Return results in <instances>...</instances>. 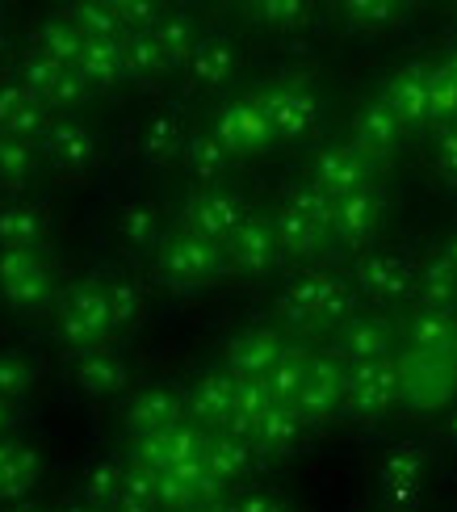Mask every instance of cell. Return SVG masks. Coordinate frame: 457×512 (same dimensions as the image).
I'll use <instances>...</instances> for the list:
<instances>
[{"label":"cell","mask_w":457,"mask_h":512,"mask_svg":"<svg viewBox=\"0 0 457 512\" xmlns=\"http://www.w3.org/2000/svg\"><path fill=\"white\" fill-rule=\"evenodd\" d=\"M428 450L416 441H403V445H390L378 462V487L386 492L390 504L399 508H416L420 504V492H424V479H428Z\"/></svg>","instance_id":"obj_10"},{"label":"cell","mask_w":457,"mask_h":512,"mask_svg":"<svg viewBox=\"0 0 457 512\" xmlns=\"http://www.w3.org/2000/svg\"><path fill=\"white\" fill-rule=\"evenodd\" d=\"M231 265H227V252L223 244H210L202 236H189V231H177L172 240L160 244V256H156V273L160 282L172 286V290H198L214 277H223Z\"/></svg>","instance_id":"obj_4"},{"label":"cell","mask_w":457,"mask_h":512,"mask_svg":"<svg viewBox=\"0 0 457 512\" xmlns=\"http://www.w3.org/2000/svg\"><path fill=\"white\" fill-rule=\"evenodd\" d=\"M210 135L219 139L231 156H252L273 143V126H269L265 110H260V97H244V101H231L227 110H219Z\"/></svg>","instance_id":"obj_14"},{"label":"cell","mask_w":457,"mask_h":512,"mask_svg":"<svg viewBox=\"0 0 457 512\" xmlns=\"http://www.w3.org/2000/svg\"><path fill=\"white\" fill-rule=\"evenodd\" d=\"M0 303L13 315H42L55 303V261L47 248L0 252Z\"/></svg>","instance_id":"obj_2"},{"label":"cell","mask_w":457,"mask_h":512,"mask_svg":"<svg viewBox=\"0 0 457 512\" xmlns=\"http://www.w3.org/2000/svg\"><path fill=\"white\" fill-rule=\"evenodd\" d=\"M189 412V399L168 387V382H156V387H143L126 408V424H130V437H151V433H168L185 424Z\"/></svg>","instance_id":"obj_18"},{"label":"cell","mask_w":457,"mask_h":512,"mask_svg":"<svg viewBox=\"0 0 457 512\" xmlns=\"http://www.w3.org/2000/svg\"><path fill=\"white\" fill-rule=\"evenodd\" d=\"M273 231H277V244L286 256H311L323 244V236H328L319 223H311L307 215H298L290 206H281L273 215Z\"/></svg>","instance_id":"obj_41"},{"label":"cell","mask_w":457,"mask_h":512,"mask_svg":"<svg viewBox=\"0 0 457 512\" xmlns=\"http://www.w3.org/2000/svg\"><path fill=\"white\" fill-rule=\"evenodd\" d=\"M403 370V403L416 412H437L457 399V353L428 357V353H407L399 357Z\"/></svg>","instance_id":"obj_5"},{"label":"cell","mask_w":457,"mask_h":512,"mask_svg":"<svg viewBox=\"0 0 457 512\" xmlns=\"http://www.w3.org/2000/svg\"><path fill=\"white\" fill-rule=\"evenodd\" d=\"M72 21L84 30V38H110V42H122L126 38V21L118 13V0H84V5H72L68 9Z\"/></svg>","instance_id":"obj_44"},{"label":"cell","mask_w":457,"mask_h":512,"mask_svg":"<svg viewBox=\"0 0 457 512\" xmlns=\"http://www.w3.org/2000/svg\"><path fill=\"white\" fill-rule=\"evenodd\" d=\"M97 156H101V143L89 122H76V118L51 122L47 139H42V160L59 168L63 177H84L97 164Z\"/></svg>","instance_id":"obj_15"},{"label":"cell","mask_w":457,"mask_h":512,"mask_svg":"<svg viewBox=\"0 0 457 512\" xmlns=\"http://www.w3.org/2000/svg\"><path fill=\"white\" fill-rule=\"evenodd\" d=\"M185 168H189V177L193 181H202V185H214V181H223L227 177V168H231V152L214 139V135H198V139H189L185 143Z\"/></svg>","instance_id":"obj_40"},{"label":"cell","mask_w":457,"mask_h":512,"mask_svg":"<svg viewBox=\"0 0 457 512\" xmlns=\"http://www.w3.org/2000/svg\"><path fill=\"white\" fill-rule=\"evenodd\" d=\"M286 349L290 345L277 328H248L227 345L223 361H227V374H235V378H265Z\"/></svg>","instance_id":"obj_20"},{"label":"cell","mask_w":457,"mask_h":512,"mask_svg":"<svg viewBox=\"0 0 457 512\" xmlns=\"http://www.w3.org/2000/svg\"><path fill=\"white\" fill-rule=\"evenodd\" d=\"M353 282L365 298H374V303H403V298L416 294L420 269L399 252H369L357 261Z\"/></svg>","instance_id":"obj_9"},{"label":"cell","mask_w":457,"mask_h":512,"mask_svg":"<svg viewBox=\"0 0 457 512\" xmlns=\"http://www.w3.org/2000/svg\"><path fill=\"white\" fill-rule=\"evenodd\" d=\"M51 131V105L42 101L26 80H0V135L42 143Z\"/></svg>","instance_id":"obj_13"},{"label":"cell","mask_w":457,"mask_h":512,"mask_svg":"<svg viewBox=\"0 0 457 512\" xmlns=\"http://www.w3.org/2000/svg\"><path fill=\"white\" fill-rule=\"evenodd\" d=\"M156 47L164 55V72H177V68H189V55L198 47V34H193V21L185 13H164L160 26L151 30Z\"/></svg>","instance_id":"obj_38"},{"label":"cell","mask_w":457,"mask_h":512,"mask_svg":"<svg viewBox=\"0 0 457 512\" xmlns=\"http://www.w3.org/2000/svg\"><path fill=\"white\" fill-rule=\"evenodd\" d=\"M353 307H357L353 286L336 273H323V269L294 277V282L277 294V315L294 328H311V324L344 328L348 319H353Z\"/></svg>","instance_id":"obj_1"},{"label":"cell","mask_w":457,"mask_h":512,"mask_svg":"<svg viewBox=\"0 0 457 512\" xmlns=\"http://www.w3.org/2000/svg\"><path fill=\"white\" fill-rule=\"evenodd\" d=\"M311 357L302 345H290L286 353H281V361L265 374V387L273 395V403H298L302 387H307V374H311Z\"/></svg>","instance_id":"obj_39"},{"label":"cell","mask_w":457,"mask_h":512,"mask_svg":"<svg viewBox=\"0 0 457 512\" xmlns=\"http://www.w3.org/2000/svg\"><path fill=\"white\" fill-rule=\"evenodd\" d=\"M5 55H9V34H5V26H0V63H5Z\"/></svg>","instance_id":"obj_60"},{"label":"cell","mask_w":457,"mask_h":512,"mask_svg":"<svg viewBox=\"0 0 457 512\" xmlns=\"http://www.w3.org/2000/svg\"><path fill=\"white\" fill-rule=\"evenodd\" d=\"M38 147L26 139L0 135V185H26L38 173Z\"/></svg>","instance_id":"obj_47"},{"label":"cell","mask_w":457,"mask_h":512,"mask_svg":"<svg viewBox=\"0 0 457 512\" xmlns=\"http://www.w3.org/2000/svg\"><path fill=\"white\" fill-rule=\"evenodd\" d=\"M260 110L273 126V139H302L315 126L319 105L307 89H269L260 93Z\"/></svg>","instance_id":"obj_24"},{"label":"cell","mask_w":457,"mask_h":512,"mask_svg":"<svg viewBox=\"0 0 457 512\" xmlns=\"http://www.w3.org/2000/svg\"><path fill=\"white\" fill-rule=\"evenodd\" d=\"M51 240V210L38 202L0 206V252L9 248H47Z\"/></svg>","instance_id":"obj_28"},{"label":"cell","mask_w":457,"mask_h":512,"mask_svg":"<svg viewBox=\"0 0 457 512\" xmlns=\"http://www.w3.org/2000/svg\"><path fill=\"white\" fill-rule=\"evenodd\" d=\"M307 437H311V420L302 416L294 403H273L269 416L256 424L248 441L260 454H294L307 445Z\"/></svg>","instance_id":"obj_25"},{"label":"cell","mask_w":457,"mask_h":512,"mask_svg":"<svg viewBox=\"0 0 457 512\" xmlns=\"http://www.w3.org/2000/svg\"><path fill=\"white\" fill-rule=\"evenodd\" d=\"M281 206H290V210H298V215H307L311 223H319L323 231H332V215H336V198L332 194H323L319 185H290V194H286V202Z\"/></svg>","instance_id":"obj_49"},{"label":"cell","mask_w":457,"mask_h":512,"mask_svg":"<svg viewBox=\"0 0 457 512\" xmlns=\"http://www.w3.org/2000/svg\"><path fill=\"white\" fill-rule=\"evenodd\" d=\"M235 63H239V55L231 42L223 34H206V38H198V47H193L185 72L198 84H206V89H219V84H227L235 76Z\"/></svg>","instance_id":"obj_30"},{"label":"cell","mask_w":457,"mask_h":512,"mask_svg":"<svg viewBox=\"0 0 457 512\" xmlns=\"http://www.w3.org/2000/svg\"><path fill=\"white\" fill-rule=\"evenodd\" d=\"M353 131H357V139H353V143L361 147V152H369V156H374V160L382 164V160H386V156L403 143V135L411 131V126H407L395 110H390L386 97H378V101H369L365 110L357 114Z\"/></svg>","instance_id":"obj_26"},{"label":"cell","mask_w":457,"mask_h":512,"mask_svg":"<svg viewBox=\"0 0 457 512\" xmlns=\"http://www.w3.org/2000/svg\"><path fill=\"white\" fill-rule=\"evenodd\" d=\"M126 471L130 462H118V458H93L84 466L80 475V492H84V504L97 508V512H110L118 504V496L126 492Z\"/></svg>","instance_id":"obj_32"},{"label":"cell","mask_w":457,"mask_h":512,"mask_svg":"<svg viewBox=\"0 0 457 512\" xmlns=\"http://www.w3.org/2000/svg\"><path fill=\"white\" fill-rule=\"evenodd\" d=\"M248 219V206L244 198L235 194H223V189H202V194H193L181 210V231L189 236H202L210 244H227L239 227Z\"/></svg>","instance_id":"obj_8"},{"label":"cell","mask_w":457,"mask_h":512,"mask_svg":"<svg viewBox=\"0 0 457 512\" xmlns=\"http://www.w3.org/2000/svg\"><path fill=\"white\" fill-rule=\"evenodd\" d=\"M273 408V395L265 387V378H239V395H235V416L223 433H235V437H252V429L260 420L269 416Z\"/></svg>","instance_id":"obj_42"},{"label":"cell","mask_w":457,"mask_h":512,"mask_svg":"<svg viewBox=\"0 0 457 512\" xmlns=\"http://www.w3.org/2000/svg\"><path fill=\"white\" fill-rule=\"evenodd\" d=\"M441 261H445V265H453V269H457V236H453V240H449V244H445V248H441Z\"/></svg>","instance_id":"obj_58"},{"label":"cell","mask_w":457,"mask_h":512,"mask_svg":"<svg viewBox=\"0 0 457 512\" xmlns=\"http://www.w3.org/2000/svg\"><path fill=\"white\" fill-rule=\"evenodd\" d=\"M227 252V265L235 273H248V277H260L269 273L277 261H281V244H277V231H273V219L265 215H248L244 227L223 244Z\"/></svg>","instance_id":"obj_17"},{"label":"cell","mask_w":457,"mask_h":512,"mask_svg":"<svg viewBox=\"0 0 457 512\" xmlns=\"http://www.w3.org/2000/svg\"><path fill=\"white\" fill-rule=\"evenodd\" d=\"M185 122L181 114H151L143 122V135H139V152L151 164H164L172 156H185Z\"/></svg>","instance_id":"obj_37"},{"label":"cell","mask_w":457,"mask_h":512,"mask_svg":"<svg viewBox=\"0 0 457 512\" xmlns=\"http://www.w3.org/2000/svg\"><path fill=\"white\" fill-rule=\"evenodd\" d=\"M38 479H42V454L34 445L17 441V437L0 441V504L30 500Z\"/></svg>","instance_id":"obj_23"},{"label":"cell","mask_w":457,"mask_h":512,"mask_svg":"<svg viewBox=\"0 0 457 512\" xmlns=\"http://www.w3.org/2000/svg\"><path fill=\"white\" fill-rule=\"evenodd\" d=\"M344 399H348V366L336 353H315L307 387H302L294 408L307 416L311 424H319V420H332L344 408Z\"/></svg>","instance_id":"obj_12"},{"label":"cell","mask_w":457,"mask_h":512,"mask_svg":"<svg viewBox=\"0 0 457 512\" xmlns=\"http://www.w3.org/2000/svg\"><path fill=\"white\" fill-rule=\"evenodd\" d=\"M110 512H160V504H156V500H143V496H135V492L126 487V492L118 496V504H114Z\"/></svg>","instance_id":"obj_54"},{"label":"cell","mask_w":457,"mask_h":512,"mask_svg":"<svg viewBox=\"0 0 457 512\" xmlns=\"http://www.w3.org/2000/svg\"><path fill=\"white\" fill-rule=\"evenodd\" d=\"M0 512H55V508H47V504H38L34 496L30 500H17V504H5Z\"/></svg>","instance_id":"obj_57"},{"label":"cell","mask_w":457,"mask_h":512,"mask_svg":"<svg viewBox=\"0 0 457 512\" xmlns=\"http://www.w3.org/2000/svg\"><path fill=\"white\" fill-rule=\"evenodd\" d=\"M348 17V26L353 30H365V34H382V30H395L403 9L390 5V0H348L340 9Z\"/></svg>","instance_id":"obj_48"},{"label":"cell","mask_w":457,"mask_h":512,"mask_svg":"<svg viewBox=\"0 0 457 512\" xmlns=\"http://www.w3.org/2000/svg\"><path fill=\"white\" fill-rule=\"evenodd\" d=\"M399 403H403L399 357L348 370V399H344V408L353 416H386L390 408H399Z\"/></svg>","instance_id":"obj_7"},{"label":"cell","mask_w":457,"mask_h":512,"mask_svg":"<svg viewBox=\"0 0 457 512\" xmlns=\"http://www.w3.org/2000/svg\"><path fill=\"white\" fill-rule=\"evenodd\" d=\"M382 215H386V198L378 185H365L357 194H344L336 198V215H332V236L348 248H361L378 236L382 227Z\"/></svg>","instance_id":"obj_19"},{"label":"cell","mask_w":457,"mask_h":512,"mask_svg":"<svg viewBox=\"0 0 457 512\" xmlns=\"http://www.w3.org/2000/svg\"><path fill=\"white\" fill-rule=\"evenodd\" d=\"M416 298L428 311H457V269L445 265L441 256H432V261L420 269Z\"/></svg>","instance_id":"obj_43"},{"label":"cell","mask_w":457,"mask_h":512,"mask_svg":"<svg viewBox=\"0 0 457 512\" xmlns=\"http://www.w3.org/2000/svg\"><path fill=\"white\" fill-rule=\"evenodd\" d=\"M84 30L72 21V13H59V17H47L42 26L34 30V47L38 55H47V59H59V63H72L76 68V59L84 55Z\"/></svg>","instance_id":"obj_33"},{"label":"cell","mask_w":457,"mask_h":512,"mask_svg":"<svg viewBox=\"0 0 457 512\" xmlns=\"http://www.w3.org/2000/svg\"><path fill=\"white\" fill-rule=\"evenodd\" d=\"M441 441L457 450V403H453V408L445 412V420H441Z\"/></svg>","instance_id":"obj_56"},{"label":"cell","mask_w":457,"mask_h":512,"mask_svg":"<svg viewBox=\"0 0 457 512\" xmlns=\"http://www.w3.org/2000/svg\"><path fill=\"white\" fill-rule=\"evenodd\" d=\"M437 168L441 177L457 185V126H449V131L437 139Z\"/></svg>","instance_id":"obj_53"},{"label":"cell","mask_w":457,"mask_h":512,"mask_svg":"<svg viewBox=\"0 0 457 512\" xmlns=\"http://www.w3.org/2000/svg\"><path fill=\"white\" fill-rule=\"evenodd\" d=\"M114 236L126 252H151V248H160V210L156 206H147V202H130L118 210V219H114Z\"/></svg>","instance_id":"obj_34"},{"label":"cell","mask_w":457,"mask_h":512,"mask_svg":"<svg viewBox=\"0 0 457 512\" xmlns=\"http://www.w3.org/2000/svg\"><path fill=\"white\" fill-rule=\"evenodd\" d=\"M223 512H290L286 500L273 496V492H244L239 500H231Z\"/></svg>","instance_id":"obj_52"},{"label":"cell","mask_w":457,"mask_h":512,"mask_svg":"<svg viewBox=\"0 0 457 512\" xmlns=\"http://www.w3.org/2000/svg\"><path fill=\"white\" fill-rule=\"evenodd\" d=\"M336 357L344 361L348 370L374 366V361H390L395 357V336H390V328L382 324V319H374V315L357 319L353 315L336 336Z\"/></svg>","instance_id":"obj_21"},{"label":"cell","mask_w":457,"mask_h":512,"mask_svg":"<svg viewBox=\"0 0 457 512\" xmlns=\"http://www.w3.org/2000/svg\"><path fill=\"white\" fill-rule=\"evenodd\" d=\"M122 72H126V80H156V76H164V55L156 47V38H151V30L122 38Z\"/></svg>","instance_id":"obj_45"},{"label":"cell","mask_w":457,"mask_h":512,"mask_svg":"<svg viewBox=\"0 0 457 512\" xmlns=\"http://www.w3.org/2000/svg\"><path fill=\"white\" fill-rule=\"evenodd\" d=\"M38 361L30 353H21V349H0V395H5L9 403H21L30 391H34V382H38Z\"/></svg>","instance_id":"obj_46"},{"label":"cell","mask_w":457,"mask_h":512,"mask_svg":"<svg viewBox=\"0 0 457 512\" xmlns=\"http://www.w3.org/2000/svg\"><path fill=\"white\" fill-rule=\"evenodd\" d=\"M68 378L84 399H114L130 387V366H126V357L118 349L101 345V349L72 353L68 357Z\"/></svg>","instance_id":"obj_11"},{"label":"cell","mask_w":457,"mask_h":512,"mask_svg":"<svg viewBox=\"0 0 457 512\" xmlns=\"http://www.w3.org/2000/svg\"><path fill=\"white\" fill-rule=\"evenodd\" d=\"M13 424H17V403H9L5 395H0V441L13 437Z\"/></svg>","instance_id":"obj_55"},{"label":"cell","mask_w":457,"mask_h":512,"mask_svg":"<svg viewBox=\"0 0 457 512\" xmlns=\"http://www.w3.org/2000/svg\"><path fill=\"white\" fill-rule=\"evenodd\" d=\"M386 105L407 126H428L432 122V63H411L399 76H390Z\"/></svg>","instance_id":"obj_22"},{"label":"cell","mask_w":457,"mask_h":512,"mask_svg":"<svg viewBox=\"0 0 457 512\" xmlns=\"http://www.w3.org/2000/svg\"><path fill=\"white\" fill-rule=\"evenodd\" d=\"M407 345H411V353H428V357L457 353V311L420 307L407 319Z\"/></svg>","instance_id":"obj_29"},{"label":"cell","mask_w":457,"mask_h":512,"mask_svg":"<svg viewBox=\"0 0 457 512\" xmlns=\"http://www.w3.org/2000/svg\"><path fill=\"white\" fill-rule=\"evenodd\" d=\"M457 118V55L432 63V122Z\"/></svg>","instance_id":"obj_50"},{"label":"cell","mask_w":457,"mask_h":512,"mask_svg":"<svg viewBox=\"0 0 457 512\" xmlns=\"http://www.w3.org/2000/svg\"><path fill=\"white\" fill-rule=\"evenodd\" d=\"M101 290H105V307H110V324H114V336L118 332H130L135 324H143V311H147V294L135 277H101Z\"/></svg>","instance_id":"obj_35"},{"label":"cell","mask_w":457,"mask_h":512,"mask_svg":"<svg viewBox=\"0 0 457 512\" xmlns=\"http://www.w3.org/2000/svg\"><path fill=\"white\" fill-rule=\"evenodd\" d=\"M76 72L84 76L89 89H114V84L126 76L122 72V42L89 38V42H84V55L76 59Z\"/></svg>","instance_id":"obj_36"},{"label":"cell","mask_w":457,"mask_h":512,"mask_svg":"<svg viewBox=\"0 0 457 512\" xmlns=\"http://www.w3.org/2000/svg\"><path fill=\"white\" fill-rule=\"evenodd\" d=\"M55 319H59L55 336H59L72 353L110 345L114 324H110V307H105L101 277H80V282H72L68 290H63V294H59Z\"/></svg>","instance_id":"obj_3"},{"label":"cell","mask_w":457,"mask_h":512,"mask_svg":"<svg viewBox=\"0 0 457 512\" xmlns=\"http://www.w3.org/2000/svg\"><path fill=\"white\" fill-rule=\"evenodd\" d=\"M21 80H26L30 89L51 105V110H59V105H80L84 97L93 93L72 63L47 59V55H38V51H30L26 59H21Z\"/></svg>","instance_id":"obj_16"},{"label":"cell","mask_w":457,"mask_h":512,"mask_svg":"<svg viewBox=\"0 0 457 512\" xmlns=\"http://www.w3.org/2000/svg\"><path fill=\"white\" fill-rule=\"evenodd\" d=\"M235 395H239V378L227 374V370L202 374V378L185 391L193 420H202V424H223V429H227L231 416H235Z\"/></svg>","instance_id":"obj_27"},{"label":"cell","mask_w":457,"mask_h":512,"mask_svg":"<svg viewBox=\"0 0 457 512\" xmlns=\"http://www.w3.org/2000/svg\"><path fill=\"white\" fill-rule=\"evenodd\" d=\"M260 17H265V26L277 30V34H290V30H302L311 21V5H302V0H269V5L256 9Z\"/></svg>","instance_id":"obj_51"},{"label":"cell","mask_w":457,"mask_h":512,"mask_svg":"<svg viewBox=\"0 0 457 512\" xmlns=\"http://www.w3.org/2000/svg\"><path fill=\"white\" fill-rule=\"evenodd\" d=\"M378 173V160L361 152L357 143H332L311 160V185H319L323 194L344 198V194H357V189L374 185Z\"/></svg>","instance_id":"obj_6"},{"label":"cell","mask_w":457,"mask_h":512,"mask_svg":"<svg viewBox=\"0 0 457 512\" xmlns=\"http://www.w3.org/2000/svg\"><path fill=\"white\" fill-rule=\"evenodd\" d=\"M55 512H97V508H89L84 500H68V504H59Z\"/></svg>","instance_id":"obj_59"},{"label":"cell","mask_w":457,"mask_h":512,"mask_svg":"<svg viewBox=\"0 0 457 512\" xmlns=\"http://www.w3.org/2000/svg\"><path fill=\"white\" fill-rule=\"evenodd\" d=\"M260 450L248 441V437H235V433H214L210 437V454H206V466H210V475L219 479V483H239L252 466H256Z\"/></svg>","instance_id":"obj_31"}]
</instances>
